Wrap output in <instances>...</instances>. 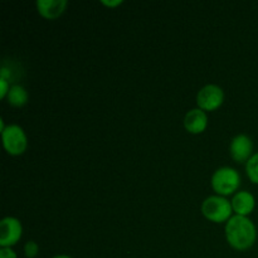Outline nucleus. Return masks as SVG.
<instances>
[{"mask_svg": "<svg viewBox=\"0 0 258 258\" xmlns=\"http://www.w3.org/2000/svg\"><path fill=\"white\" fill-rule=\"evenodd\" d=\"M226 236L233 248L244 251L251 248L256 242V227L247 217L233 216L226 226Z\"/></svg>", "mask_w": 258, "mask_h": 258, "instance_id": "nucleus-1", "label": "nucleus"}, {"mask_svg": "<svg viewBox=\"0 0 258 258\" xmlns=\"http://www.w3.org/2000/svg\"><path fill=\"white\" fill-rule=\"evenodd\" d=\"M232 204L226 198L213 196L207 198L202 204V213L207 219L216 223H222L227 219H231Z\"/></svg>", "mask_w": 258, "mask_h": 258, "instance_id": "nucleus-2", "label": "nucleus"}, {"mask_svg": "<svg viewBox=\"0 0 258 258\" xmlns=\"http://www.w3.org/2000/svg\"><path fill=\"white\" fill-rule=\"evenodd\" d=\"M239 174L232 168H221L212 176V186L219 196H229L239 186Z\"/></svg>", "mask_w": 258, "mask_h": 258, "instance_id": "nucleus-3", "label": "nucleus"}, {"mask_svg": "<svg viewBox=\"0 0 258 258\" xmlns=\"http://www.w3.org/2000/svg\"><path fill=\"white\" fill-rule=\"evenodd\" d=\"M3 144L10 155H20L27 149V136L20 126L10 125L3 131Z\"/></svg>", "mask_w": 258, "mask_h": 258, "instance_id": "nucleus-4", "label": "nucleus"}, {"mask_svg": "<svg viewBox=\"0 0 258 258\" xmlns=\"http://www.w3.org/2000/svg\"><path fill=\"white\" fill-rule=\"evenodd\" d=\"M224 93L221 87L216 85H208L202 88L197 97V102L201 110L214 111L223 103Z\"/></svg>", "mask_w": 258, "mask_h": 258, "instance_id": "nucleus-5", "label": "nucleus"}, {"mask_svg": "<svg viewBox=\"0 0 258 258\" xmlns=\"http://www.w3.org/2000/svg\"><path fill=\"white\" fill-rule=\"evenodd\" d=\"M22 224L17 218L7 217L0 223V246L12 247L22 237Z\"/></svg>", "mask_w": 258, "mask_h": 258, "instance_id": "nucleus-6", "label": "nucleus"}, {"mask_svg": "<svg viewBox=\"0 0 258 258\" xmlns=\"http://www.w3.org/2000/svg\"><path fill=\"white\" fill-rule=\"evenodd\" d=\"M252 149H253V144H252L251 139L246 135H238L232 140L231 146H229V151L231 155L237 163H243V161L249 160V156L252 154Z\"/></svg>", "mask_w": 258, "mask_h": 258, "instance_id": "nucleus-7", "label": "nucleus"}, {"mask_svg": "<svg viewBox=\"0 0 258 258\" xmlns=\"http://www.w3.org/2000/svg\"><path fill=\"white\" fill-rule=\"evenodd\" d=\"M208 118L206 112L201 108H194L189 111L184 118V126L190 134H201L206 130Z\"/></svg>", "mask_w": 258, "mask_h": 258, "instance_id": "nucleus-8", "label": "nucleus"}, {"mask_svg": "<svg viewBox=\"0 0 258 258\" xmlns=\"http://www.w3.org/2000/svg\"><path fill=\"white\" fill-rule=\"evenodd\" d=\"M67 7L66 0H38L37 8L40 15L47 19H57Z\"/></svg>", "mask_w": 258, "mask_h": 258, "instance_id": "nucleus-9", "label": "nucleus"}, {"mask_svg": "<svg viewBox=\"0 0 258 258\" xmlns=\"http://www.w3.org/2000/svg\"><path fill=\"white\" fill-rule=\"evenodd\" d=\"M232 208L237 216L246 217L254 209V198L248 191H239L232 199Z\"/></svg>", "mask_w": 258, "mask_h": 258, "instance_id": "nucleus-10", "label": "nucleus"}, {"mask_svg": "<svg viewBox=\"0 0 258 258\" xmlns=\"http://www.w3.org/2000/svg\"><path fill=\"white\" fill-rule=\"evenodd\" d=\"M8 100L14 107H22L28 102V92L22 86H13L8 93Z\"/></svg>", "mask_w": 258, "mask_h": 258, "instance_id": "nucleus-11", "label": "nucleus"}, {"mask_svg": "<svg viewBox=\"0 0 258 258\" xmlns=\"http://www.w3.org/2000/svg\"><path fill=\"white\" fill-rule=\"evenodd\" d=\"M246 170L248 178L251 179L253 183L258 184V153L254 154V155L247 161Z\"/></svg>", "mask_w": 258, "mask_h": 258, "instance_id": "nucleus-12", "label": "nucleus"}, {"mask_svg": "<svg viewBox=\"0 0 258 258\" xmlns=\"http://www.w3.org/2000/svg\"><path fill=\"white\" fill-rule=\"evenodd\" d=\"M24 252H25V256L28 258H34L37 257L38 252H39V247H38V244L35 243V242L30 241L25 244Z\"/></svg>", "mask_w": 258, "mask_h": 258, "instance_id": "nucleus-13", "label": "nucleus"}, {"mask_svg": "<svg viewBox=\"0 0 258 258\" xmlns=\"http://www.w3.org/2000/svg\"><path fill=\"white\" fill-rule=\"evenodd\" d=\"M9 85L8 81L4 78H0V98H4L9 93Z\"/></svg>", "mask_w": 258, "mask_h": 258, "instance_id": "nucleus-14", "label": "nucleus"}, {"mask_svg": "<svg viewBox=\"0 0 258 258\" xmlns=\"http://www.w3.org/2000/svg\"><path fill=\"white\" fill-rule=\"evenodd\" d=\"M0 258H17V253L10 247H4L0 249Z\"/></svg>", "mask_w": 258, "mask_h": 258, "instance_id": "nucleus-15", "label": "nucleus"}, {"mask_svg": "<svg viewBox=\"0 0 258 258\" xmlns=\"http://www.w3.org/2000/svg\"><path fill=\"white\" fill-rule=\"evenodd\" d=\"M102 4H105V5H107V7L112 8V7H117V5L122 4V2H121V0H117V2H106V0H103Z\"/></svg>", "mask_w": 258, "mask_h": 258, "instance_id": "nucleus-16", "label": "nucleus"}, {"mask_svg": "<svg viewBox=\"0 0 258 258\" xmlns=\"http://www.w3.org/2000/svg\"><path fill=\"white\" fill-rule=\"evenodd\" d=\"M9 77H10L9 71H8L7 68H2V76H0V78H4V80L8 81V78Z\"/></svg>", "mask_w": 258, "mask_h": 258, "instance_id": "nucleus-17", "label": "nucleus"}, {"mask_svg": "<svg viewBox=\"0 0 258 258\" xmlns=\"http://www.w3.org/2000/svg\"><path fill=\"white\" fill-rule=\"evenodd\" d=\"M53 258H71V257L70 256H64V254H60V256H55Z\"/></svg>", "mask_w": 258, "mask_h": 258, "instance_id": "nucleus-18", "label": "nucleus"}]
</instances>
